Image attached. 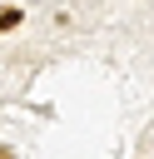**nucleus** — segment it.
I'll list each match as a JSON object with an SVG mask.
<instances>
[{
  "instance_id": "1",
  "label": "nucleus",
  "mask_w": 154,
  "mask_h": 159,
  "mask_svg": "<svg viewBox=\"0 0 154 159\" xmlns=\"http://www.w3.org/2000/svg\"><path fill=\"white\" fill-rule=\"evenodd\" d=\"M20 20H25V5H0V35H10Z\"/></svg>"
},
{
  "instance_id": "2",
  "label": "nucleus",
  "mask_w": 154,
  "mask_h": 159,
  "mask_svg": "<svg viewBox=\"0 0 154 159\" xmlns=\"http://www.w3.org/2000/svg\"><path fill=\"white\" fill-rule=\"evenodd\" d=\"M0 159H15V149H10V144H0Z\"/></svg>"
}]
</instances>
